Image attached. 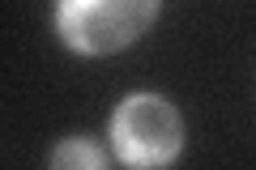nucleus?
<instances>
[{
	"instance_id": "nucleus-1",
	"label": "nucleus",
	"mask_w": 256,
	"mask_h": 170,
	"mask_svg": "<svg viewBox=\"0 0 256 170\" xmlns=\"http://www.w3.org/2000/svg\"><path fill=\"white\" fill-rule=\"evenodd\" d=\"M158 0H60L56 30L82 55H111L137 43L154 21Z\"/></svg>"
},
{
	"instance_id": "nucleus-2",
	"label": "nucleus",
	"mask_w": 256,
	"mask_h": 170,
	"mask_svg": "<svg viewBox=\"0 0 256 170\" xmlns=\"http://www.w3.org/2000/svg\"><path fill=\"white\" fill-rule=\"evenodd\" d=\"M111 141H116L120 162H128V166H162L180 153L184 124L166 98L132 94L111 115Z\"/></svg>"
},
{
	"instance_id": "nucleus-3",
	"label": "nucleus",
	"mask_w": 256,
	"mask_h": 170,
	"mask_svg": "<svg viewBox=\"0 0 256 170\" xmlns=\"http://www.w3.org/2000/svg\"><path fill=\"white\" fill-rule=\"evenodd\" d=\"M52 166H60V170H98V166H107V153L98 149V145H90V141H64V145H56L52 149Z\"/></svg>"
}]
</instances>
